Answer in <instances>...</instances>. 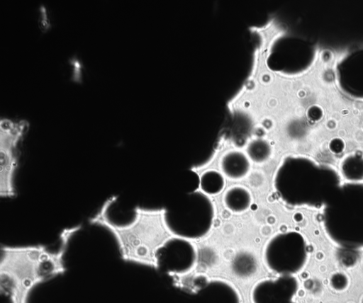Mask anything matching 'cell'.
Returning <instances> with one entry per match:
<instances>
[{"label":"cell","mask_w":363,"mask_h":303,"mask_svg":"<svg viewBox=\"0 0 363 303\" xmlns=\"http://www.w3.org/2000/svg\"><path fill=\"white\" fill-rule=\"evenodd\" d=\"M82 227L79 224L62 229L59 247L55 251L43 244L1 246L0 290L10 303H28L35 287L67 271V248Z\"/></svg>","instance_id":"cell-1"},{"label":"cell","mask_w":363,"mask_h":303,"mask_svg":"<svg viewBox=\"0 0 363 303\" xmlns=\"http://www.w3.org/2000/svg\"><path fill=\"white\" fill-rule=\"evenodd\" d=\"M118 198L116 195L107 198L89 218V222L110 232L124 261L159 270L156 253L167 240L162 238V229H166L162 217L164 207L136 205L131 220L125 224H118L109 216L110 209Z\"/></svg>","instance_id":"cell-2"},{"label":"cell","mask_w":363,"mask_h":303,"mask_svg":"<svg viewBox=\"0 0 363 303\" xmlns=\"http://www.w3.org/2000/svg\"><path fill=\"white\" fill-rule=\"evenodd\" d=\"M340 185L333 167L298 156L286 158L274 178L277 196L292 207H324Z\"/></svg>","instance_id":"cell-3"},{"label":"cell","mask_w":363,"mask_h":303,"mask_svg":"<svg viewBox=\"0 0 363 303\" xmlns=\"http://www.w3.org/2000/svg\"><path fill=\"white\" fill-rule=\"evenodd\" d=\"M323 207V227L330 239L342 249H363V183L340 185Z\"/></svg>","instance_id":"cell-4"},{"label":"cell","mask_w":363,"mask_h":303,"mask_svg":"<svg viewBox=\"0 0 363 303\" xmlns=\"http://www.w3.org/2000/svg\"><path fill=\"white\" fill-rule=\"evenodd\" d=\"M215 210L213 202L202 191L194 190L179 195L162 213L168 232L186 239H196L211 230Z\"/></svg>","instance_id":"cell-5"},{"label":"cell","mask_w":363,"mask_h":303,"mask_svg":"<svg viewBox=\"0 0 363 303\" xmlns=\"http://www.w3.org/2000/svg\"><path fill=\"white\" fill-rule=\"evenodd\" d=\"M26 120L1 118L0 120V197L16 196V176L19 166V145L29 130Z\"/></svg>","instance_id":"cell-6"},{"label":"cell","mask_w":363,"mask_h":303,"mask_svg":"<svg viewBox=\"0 0 363 303\" xmlns=\"http://www.w3.org/2000/svg\"><path fill=\"white\" fill-rule=\"evenodd\" d=\"M263 256L271 271L279 275H294L306 265L307 244L304 237L297 231L279 233L267 243Z\"/></svg>","instance_id":"cell-7"},{"label":"cell","mask_w":363,"mask_h":303,"mask_svg":"<svg viewBox=\"0 0 363 303\" xmlns=\"http://www.w3.org/2000/svg\"><path fill=\"white\" fill-rule=\"evenodd\" d=\"M196 250L189 240L172 236L157 249L156 261L158 269L163 268L170 275L189 272L196 262Z\"/></svg>","instance_id":"cell-8"},{"label":"cell","mask_w":363,"mask_h":303,"mask_svg":"<svg viewBox=\"0 0 363 303\" xmlns=\"http://www.w3.org/2000/svg\"><path fill=\"white\" fill-rule=\"evenodd\" d=\"M298 290V281L291 275L257 282L252 290V303H293Z\"/></svg>","instance_id":"cell-9"},{"label":"cell","mask_w":363,"mask_h":303,"mask_svg":"<svg viewBox=\"0 0 363 303\" xmlns=\"http://www.w3.org/2000/svg\"><path fill=\"white\" fill-rule=\"evenodd\" d=\"M337 76L344 92L363 98V49L350 54L339 63Z\"/></svg>","instance_id":"cell-10"},{"label":"cell","mask_w":363,"mask_h":303,"mask_svg":"<svg viewBox=\"0 0 363 303\" xmlns=\"http://www.w3.org/2000/svg\"><path fill=\"white\" fill-rule=\"evenodd\" d=\"M190 303H240L236 290L223 280H211L191 297Z\"/></svg>","instance_id":"cell-11"},{"label":"cell","mask_w":363,"mask_h":303,"mask_svg":"<svg viewBox=\"0 0 363 303\" xmlns=\"http://www.w3.org/2000/svg\"><path fill=\"white\" fill-rule=\"evenodd\" d=\"M220 167L222 173L233 180L245 178L251 167L247 155L240 150H230L225 152L220 159Z\"/></svg>","instance_id":"cell-12"},{"label":"cell","mask_w":363,"mask_h":303,"mask_svg":"<svg viewBox=\"0 0 363 303\" xmlns=\"http://www.w3.org/2000/svg\"><path fill=\"white\" fill-rule=\"evenodd\" d=\"M223 199L225 206L234 213L245 212L252 202V197L249 190L240 185L229 188L225 192Z\"/></svg>","instance_id":"cell-13"},{"label":"cell","mask_w":363,"mask_h":303,"mask_svg":"<svg viewBox=\"0 0 363 303\" xmlns=\"http://www.w3.org/2000/svg\"><path fill=\"white\" fill-rule=\"evenodd\" d=\"M342 176L349 182L363 181V156L354 154L345 157L340 164Z\"/></svg>","instance_id":"cell-14"},{"label":"cell","mask_w":363,"mask_h":303,"mask_svg":"<svg viewBox=\"0 0 363 303\" xmlns=\"http://www.w3.org/2000/svg\"><path fill=\"white\" fill-rule=\"evenodd\" d=\"M225 185L223 174L216 170H207L199 177V187L207 195H215L223 191Z\"/></svg>","instance_id":"cell-15"},{"label":"cell","mask_w":363,"mask_h":303,"mask_svg":"<svg viewBox=\"0 0 363 303\" xmlns=\"http://www.w3.org/2000/svg\"><path fill=\"white\" fill-rule=\"evenodd\" d=\"M246 154L250 161L262 164L267 161L272 154L270 143L262 138L251 140L246 148Z\"/></svg>","instance_id":"cell-16"},{"label":"cell","mask_w":363,"mask_h":303,"mask_svg":"<svg viewBox=\"0 0 363 303\" xmlns=\"http://www.w3.org/2000/svg\"><path fill=\"white\" fill-rule=\"evenodd\" d=\"M330 285L335 291L343 292L349 286L350 280L343 273H335L330 278Z\"/></svg>","instance_id":"cell-17"},{"label":"cell","mask_w":363,"mask_h":303,"mask_svg":"<svg viewBox=\"0 0 363 303\" xmlns=\"http://www.w3.org/2000/svg\"><path fill=\"white\" fill-rule=\"evenodd\" d=\"M38 12L39 28L43 33H45L50 29L51 25L48 10L44 5H41Z\"/></svg>","instance_id":"cell-18"},{"label":"cell","mask_w":363,"mask_h":303,"mask_svg":"<svg viewBox=\"0 0 363 303\" xmlns=\"http://www.w3.org/2000/svg\"><path fill=\"white\" fill-rule=\"evenodd\" d=\"M69 63L72 67V78L74 81L81 83L82 82V65L81 62L79 60L77 57H72L69 60Z\"/></svg>","instance_id":"cell-19"},{"label":"cell","mask_w":363,"mask_h":303,"mask_svg":"<svg viewBox=\"0 0 363 303\" xmlns=\"http://www.w3.org/2000/svg\"><path fill=\"white\" fill-rule=\"evenodd\" d=\"M331 143H333V144H335V148L333 150V152H341L342 149V145L343 144H341V141H337L335 139H334L333 142H331Z\"/></svg>","instance_id":"cell-20"}]
</instances>
